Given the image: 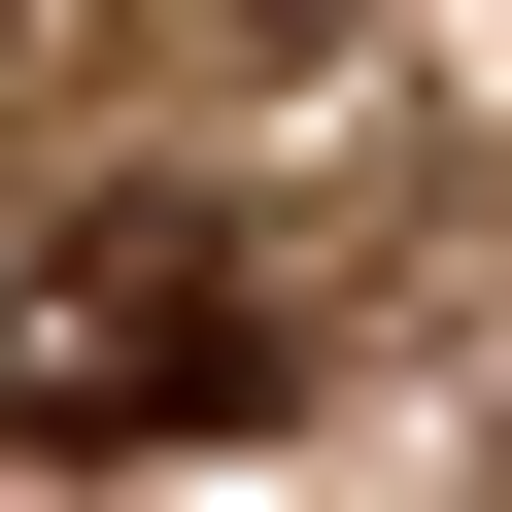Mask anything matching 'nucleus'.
I'll list each match as a JSON object with an SVG mask.
<instances>
[{"mask_svg": "<svg viewBox=\"0 0 512 512\" xmlns=\"http://www.w3.org/2000/svg\"><path fill=\"white\" fill-rule=\"evenodd\" d=\"M274 410V274H239L205 205H69L35 274H0V444L35 478H171Z\"/></svg>", "mask_w": 512, "mask_h": 512, "instance_id": "f257e3e1", "label": "nucleus"}]
</instances>
